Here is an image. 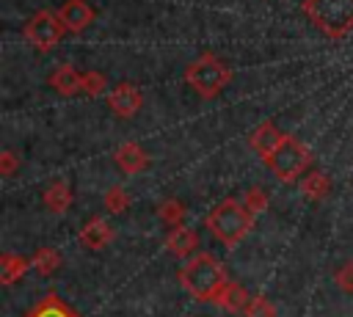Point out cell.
<instances>
[{"label": "cell", "instance_id": "6da1fadb", "mask_svg": "<svg viewBox=\"0 0 353 317\" xmlns=\"http://www.w3.org/2000/svg\"><path fill=\"white\" fill-rule=\"evenodd\" d=\"M179 284L199 300H207V303H215V298L221 295V289L229 284V276H226V267L207 251H199L193 254L182 270H179Z\"/></svg>", "mask_w": 353, "mask_h": 317}, {"label": "cell", "instance_id": "7a4b0ae2", "mask_svg": "<svg viewBox=\"0 0 353 317\" xmlns=\"http://www.w3.org/2000/svg\"><path fill=\"white\" fill-rule=\"evenodd\" d=\"M254 221H256V215L237 198H223L204 218V223L212 232V237L221 240L226 248H234L254 229Z\"/></svg>", "mask_w": 353, "mask_h": 317}, {"label": "cell", "instance_id": "3957f363", "mask_svg": "<svg viewBox=\"0 0 353 317\" xmlns=\"http://www.w3.org/2000/svg\"><path fill=\"white\" fill-rule=\"evenodd\" d=\"M301 11L331 41L353 33V0H301Z\"/></svg>", "mask_w": 353, "mask_h": 317}, {"label": "cell", "instance_id": "277c9868", "mask_svg": "<svg viewBox=\"0 0 353 317\" xmlns=\"http://www.w3.org/2000/svg\"><path fill=\"white\" fill-rule=\"evenodd\" d=\"M234 72L226 61H221L215 52H201L185 66V83L201 96V99H215L221 91L232 83Z\"/></svg>", "mask_w": 353, "mask_h": 317}, {"label": "cell", "instance_id": "5b68a950", "mask_svg": "<svg viewBox=\"0 0 353 317\" xmlns=\"http://www.w3.org/2000/svg\"><path fill=\"white\" fill-rule=\"evenodd\" d=\"M262 163L270 168V174H273L279 182L290 185V182H298V179L309 171L312 152H309V146L301 143L295 135H284V141L276 146V152H273L270 157H265Z\"/></svg>", "mask_w": 353, "mask_h": 317}, {"label": "cell", "instance_id": "8992f818", "mask_svg": "<svg viewBox=\"0 0 353 317\" xmlns=\"http://www.w3.org/2000/svg\"><path fill=\"white\" fill-rule=\"evenodd\" d=\"M22 33H25L28 44H30L36 52H52V50L61 44V39H63L69 30L63 28V22H61L58 11L41 8V11H36V14H33V17L25 22Z\"/></svg>", "mask_w": 353, "mask_h": 317}, {"label": "cell", "instance_id": "52a82bcc", "mask_svg": "<svg viewBox=\"0 0 353 317\" xmlns=\"http://www.w3.org/2000/svg\"><path fill=\"white\" fill-rule=\"evenodd\" d=\"M105 102H108V108H110L119 119H132V116L143 108V94H141V88L132 85V83H119V85H113V88L108 91Z\"/></svg>", "mask_w": 353, "mask_h": 317}, {"label": "cell", "instance_id": "ba28073f", "mask_svg": "<svg viewBox=\"0 0 353 317\" xmlns=\"http://www.w3.org/2000/svg\"><path fill=\"white\" fill-rule=\"evenodd\" d=\"M113 163L119 165L121 174L135 176V174H141V171L149 168V154H146V149H143L141 143H135V141H124V143L116 146V152H113Z\"/></svg>", "mask_w": 353, "mask_h": 317}, {"label": "cell", "instance_id": "9c48e42d", "mask_svg": "<svg viewBox=\"0 0 353 317\" xmlns=\"http://www.w3.org/2000/svg\"><path fill=\"white\" fill-rule=\"evenodd\" d=\"M58 17H61V22H63V28L69 33H83L94 22L97 14L85 0H66V3H61Z\"/></svg>", "mask_w": 353, "mask_h": 317}, {"label": "cell", "instance_id": "30bf717a", "mask_svg": "<svg viewBox=\"0 0 353 317\" xmlns=\"http://www.w3.org/2000/svg\"><path fill=\"white\" fill-rule=\"evenodd\" d=\"M281 141H284V132H281L273 121H262V124H256V127H254V132L248 135V146L256 152V157H259V160L270 157Z\"/></svg>", "mask_w": 353, "mask_h": 317}, {"label": "cell", "instance_id": "8fae6325", "mask_svg": "<svg viewBox=\"0 0 353 317\" xmlns=\"http://www.w3.org/2000/svg\"><path fill=\"white\" fill-rule=\"evenodd\" d=\"M47 85L52 91H58L61 96H74V94H83V72H77L72 63H61L50 72L47 77Z\"/></svg>", "mask_w": 353, "mask_h": 317}, {"label": "cell", "instance_id": "7c38bea8", "mask_svg": "<svg viewBox=\"0 0 353 317\" xmlns=\"http://www.w3.org/2000/svg\"><path fill=\"white\" fill-rule=\"evenodd\" d=\"M110 240H113V226L105 218H91L80 229V245L88 248V251H102Z\"/></svg>", "mask_w": 353, "mask_h": 317}, {"label": "cell", "instance_id": "4fadbf2b", "mask_svg": "<svg viewBox=\"0 0 353 317\" xmlns=\"http://www.w3.org/2000/svg\"><path fill=\"white\" fill-rule=\"evenodd\" d=\"M44 207L52 212V215H63L69 207H72V185L66 179H55L47 185L44 196H41Z\"/></svg>", "mask_w": 353, "mask_h": 317}, {"label": "cell", "instance_id": "5bb4252c", "mask_svg": "<svg viewBox=\"0 0 353 317\" xmlns=\"http://www.w3.org/2000/svg\"><path fill=\"white\" fill-rule=\"evenodd\" d=\"M196 245H199V234L190 229V226H176V229H171L168 232V237H165V248L174 254V256H179V259H188L193 251H196Z\"/></svg>", "mask_w": 353, "mask_h": 317}, {"label": "cell", "instance_id": "9a60e30c", "mask_svg": "<svg viewBox=\"0 0 353 317\" xmlns=\"http://www.w3.org/2000/svg\"><path fill=\"white\" fill-rule=\"evenodd\" d=\"M248 300H251L248 289H245L243 284H237V281H229V284L221 289V295L215 298V303H218L223 311H232V314H243L245 306H248Z\"/></svg>", "mask_w": 353, "mask_h": 317}, {"label": "cell", "instance_id": "2e32d148", "mask_svg": "<svg viewBox=\"0 0 353 317\" xmlns=\"http://www.w3.org/2000/svg\"><path fill=\"white\" fill-rule=\"evenodd\" d=\"M28 267H33V262H30L28 256L11 254V251L0 254V281H3L6 287H11L17 278H22V276L28 273Z\"/></svg>", "mask_w": 353, "mask_h": 317}, {"label": "cell", "instance_id": "e0dca14e", "mask_svg": "<svg viewBox=\"0 0 353 317\" xmlns=\"http://www.w3.org/2000/svg\"><path fill=\"white\" fill-rule=\"evenodd\" d=\"M22 317H80L66 300H61L55 292H50L44 300H39L28 314H22Z\"/></svg>", "mask_w": 353, "mask_h": 317}, {"label": "cell", "instance_id": "ac0fdd59", "mask_svg": "<svg viewBox=\"0 0 353 317\" xmlns=\"http://www.w3.org/2000/svg\"><path fill=\"white\" fill-rule=\"evenodd\" d=\"M298 187H301V193H303L306 198L320 201V198H325V196H328V190H331V179H328L323 171H309V174H303V176H301Z\"/></svg>", "mask_w": 353, "mask_h": 317}, {"label": "cell", "instance_id": "d6986e66", "mask_svg": "<svg viewBox=\"0 0 353 317\" xmlns=\"http://www.w3.org/2000/svg\"><path fill=\"white\" fill-rule=\"evenodd\" d=\"M157 218H160L168 229H176V226L185 223V218H188V207H185V201H179L176 196L163 198V201L157 204Z\"/></svg>", "mask_w": 353, "mask_h": 317}, {"label": "cell", "instance_id": "ffe728a7", "mask_svg": "<svg viewBox=\"0 0 353 317\" xmlns=\"http://www.w3.org/2000/svg\"><path fill=\"white\" fill-rule=\"evenodd\" d=\"M30 262H33V270H39L41 276H52L61 267V254L55 248H50V245H41V248L33 251Z\"/></svg>", "mask_w": 353, "mask_h": 317}, {"label": "cell", "instance_id": "44dd1931", "mask_svg": "<svg viewBox=\"0 0 353 317\" xmlns=\"http://www.w3.org/2000/svg\"><path fill=\"white\" fill-rule=\"evenodd\" d=\"M102 204H105V209H108L110 215H121V212H127V207H130V193H127L121 185H110V187L105 190Z\"/></svg>", "mask_w": 353, "mask_h": 317}, {"label": "cell", "instance_id": "7402d4cb", "mask_svg": "<svg viewBox=\"0 0 353 317\" xmlns=\"http://www.w3.org/2000/svg\"><path fill=\"white\" fill-rule=\"evenodd\" d=\"M243 314L245 317H276V303L270 298H265V295H251V300H248Z\"/></svg>", "mask_w": 353, "mask_h": 317}, {"label": "cell", "instance_id": "603a6c76", "mask_svg": "<svg viewBox=\"0 0 353 317\" xmlns=\"http://www.w3.org/2000/svg\"><path fill=\"white\" fill-rule=\"evenodd\" d=\"M105 88H108V77L102 72H97V69L83 72V94L99 96V94H105Z\"/></svg>", "mask_w": 353, "mask_h": 317}, {"label": "cell", "instance_id": "cb8c5ba5", "mask_svg": "<svg viewBox=\"0 0 353 317\" xmlns=\"http://www.w3.org/2000/svg\"><path fill=\"white\" fill-rule=\"evenodd\" d=\"M243 204H245L254 215L265 212V209H268V190H265V187H259V185L248 187V190H245V196H243Z\"/></svg>", "mask_w": 353, "mask_h": 317}, {"label": "cell", "instance_id": "d4e9b609", "mask_svg": "<svg viewBox=\"0 0 353 317\" xmlns=\"http://www.w3.org/2000/svg\"><path fill=\"white\" fill-rule=\"evenodd\" d=\"M334 281H336V287H339L342 292L353 295V259H345V262L334 270Z\"/></svg>", "mask_w": 353, "mask_h": 317}, {"label": "cell", "instance_id": "484cf974", "mask_svg": "<svg viewBox=\"0 0 353 317\" xmlns=\"http://www.w3.org/2000/svg\"><path fill=\"white\" fill-rule=\"evenodd\" d=\"M19 165H22V160H19L11 149L0 152V174H3V176H14V174L19 171Z\"/></svg>", "mask_w": 353, "mask_h": 317}]
</instances>
